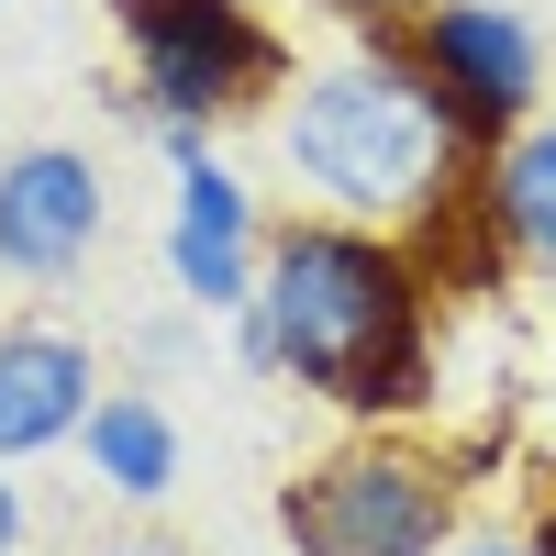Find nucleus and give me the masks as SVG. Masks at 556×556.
I'll return each instance as SVG.
<instances>
[{
  "label": "nucleus",
  "mask_w": 556,
  "mask_h": 556,
  "mask_svg": "<svg viewBox=\"0 0 556 556\" xmlns=\"http://www.w3.org/2000/svg\"><path fill=\"white\" fill-rule=\"evenodd\" d=\"M534 556H556V490L534 501Z\"/></svg>",
  "instance_id": "2eb2a0df"
},
{
  "label": "nucleus",
  "mask_w": 556,
  "mask_h": 556,
  "mask_svg": "<svg viewBox=\"0 0 556 556\" xmlns=\"http://www.w3.org/2000/svg\"><path fill=\"white\" fill-rule=\"evenodd\" d=\"M401 256L424 267L434 312H445V301H501V278L523 267V245H513V223H501L490 156H445V178L401 212Z\"/></svg>",
  "instance_id": "0eeeda50"
},
{
  "label": "nucleus",
  "mask_w": 556,
  "mask_h": 556,
  "mask_svg": "<svg viewBox=\"0 0 556 556\" xmlns=\"http://www.w3.org/2000/svg\"><path fill=\"white\" fill-rule=\"evenodd\" d=\"M112 235V190L89 146H12L0 156V278H23V290H56L101 256Z\"/></svg>",
  "instance_id": "423d86ee"
},
{
  "label": "nucleus",
  "mask_w": 556,
  "mask_h": 556,
  "mask_svg": "<svg viewBox=\"0 0 556 556\" xmlns=\"http://www.w3.org/2000/svg\"><path fill=\"white\" fill-rule=\"evenodd\" d=\"M490 190H501L513 245H523L534 267H556V123H545V134H513V146L490 156Z\"/></svg>",
  "instance_id": "9b49d317"
},
{
  "label": "nucleus",
  "mask_w": 556,
  "mask_h": 556,
  "mask_svg": "<svg viewBox=\"0 0 556 556\" xmlns=\"http://www.w3.org/2000/svg\"><path fill=\"white\" fill-rule=\"evenodd\" d=\"M123 56H134V112L156 134L245 123L290 89V34L256 0H101Z\"/></svg>",
  "instance_id": "7ed1b4c3"
},
{
  "label": "nucleus",
  "mask_w": 556,
  "mask_h": 556,
  "mask_svg": "<svg viewBox=\"0 0 556 556\" xmlns=\"http://www.w3.org/2000/svg\"><path fill=\"white\" fill-rule=\"evenodd\" d=\"M445 556H534V545H445Z\"/></svg>",
  "instance_id": "dca6fc26"
},
{
  "label": "nucleus",
  "mask_w": 556,
  "mask_h": 556,
  "mask_svg": "<svg viewBox=\"0 0 556 556\" xmlns=\"http://www.w3.org/2000/svg\"><path fill=\"white\" fill-rule=\"evenodd\" d=\"M278 156L301 167V190L345 201V212H412L445 178V134L379 56H345L290 89L278 112Z\"/></svg>",
  "instance_id": "20e7f679"
},
{
  "label": "nucleus",
  "mask_w": 556,
  "mask_h": 556,
  "mask_svg": "<svg viewBox=\"0 0 556 556\" xmlns=\"http://www.w3.org/2000/svg\"><path fill=\"white\" fill-rule=\"evenodd\" d=\"M101 556H190L178 534H123V545H101Z\"/></svg>",
  "instance_id": "ddd939ff"
},
{
  "label": "nucleus",
  "mask_w": 556,
  "mask_h": 556,
  "mask_svg": "<svg viewBox=\"0 0 556 556\" xmlns=\"http://www.w3.org/2000/svg\"><path fill=\"white\" fill-rule=\"evenodd\" d=\"M12 545H23V490L0 479V556H12Z\"/></svg>",
  "instance_id": "4468645a"
},
{
  "label": "nucleus",
  "mask_w": 556,
  "mask_h": 556,
  "mask_svg": "<svg viewBox=\"0 0 556 556\" xmlns=\"http://www.w3.org/2000/svg\"><path fill=\"white\" fill-rule=\"evenodd\" d=\"M312 12H345V23H367V34H379V23H412L424 0H312Z\"/></svg>",
  "instance_id": "f8f14e48"
},
{
  "label": "nucleus",
  "mask_w": 556,
  "mask_h": 556,
  "mask_svg": "<svg viewBox=\"0 0 556 556\" xmlns=\"http://www.w3.org/2000/svg\"><path fill=\"white\" fill-rule=\"evenodd\" d=\"M490 445H424L412 424H356L278 490V534L301 556H445Z\"/></svg>",
  "instance_id": "f03ea898"
},
{
  "label": "nucleus",
  "mask_w": 556,
  "mask_h": 556,
  "mask_svg": "<svg viewBox=\"0 0 556 556\" xmlns=\"http://www.w3.org/2000/svg\"><path fill=\"white\" fill-rule=\"evenodd\" d=\"M178 167V212H167V278L190 290L201 312H256V201L235 190V167H212V146L167 156Z\"/></svg>",
  "instance_id": "6e6552de"
},
{
  "label": "nucleus",
  "mask_w": 556,
  "mask_h": 556,
  "mask_svg": "<svg viewBox=\"0 0 556 556\" xmlns=\"http://www.w3.org/2000/svg\"><path fill=\"white\" fill-rule=\"evenodd\" d=\"M256 323L278 379L334 401L345 424H424L434 412V290L401 235L367 223H278L256 267Z\"/></svg>",
  "instance_id": "f257e3e1"
},
{
  "label": "nucleus",
  "mask_w": 556,
  "mask_h": 556,
  "mask_svg": "<svg viewBox=\"0 0 556 556\" xmlns=\"http://www.w3.org/2000/svg\"><path fill=\"white\" fill-rule=\"evenodd\" d=\"M367 56L434 112L445 156H501L523 134L534 89H545V45H534L523 12H501V0H424L412 23L367 34Z\"/></svg>",
  "instance_id": "39448f33"
},
{
  "label": "nucleus",
  "mask_w": 556,
  "mask_h": 556,
  "mask_svg": "<svg viewBox=\"0 0 556 556\" xmlns=\"http://www.w3.org/2000/svg\"><path fill=\"white\" fill-rule=\"evenodd\" d=\"M89 401H101V367L67 323H0V468L12 456H45V445H78Z\"/></svg>",
  "instance_id": "1a4fd4ad"
},
{
  "label": "nucleus",
  "mask_w": 556,
  "mask_h": 556,
  "mask_svg": "<svg viewBox=\"0 0 556 556\" xmlns=\"http://www.w3.org/2000/svg\"><path fill=\"white\" fill-rule=\"evenodd\" d=\"M78 445H89V479L123 490V501H167V479H178V424L146 390H101L89 424H78Z\"/></svg>",
  "instance_id": "9d476101"
}]
</instances>
